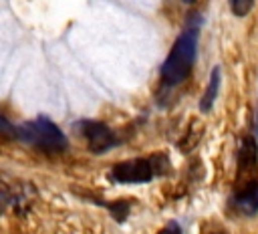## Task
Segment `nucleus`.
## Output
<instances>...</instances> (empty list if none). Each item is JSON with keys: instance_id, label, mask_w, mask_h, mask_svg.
Listing matches in <instances>:
<instances>
[{"instance_id": "nucleus-4", "label": "nucleus", "mask_w": 258, "mask_h": 234, "mask_svg": "<svg viewBox=\"0 0 258 234\" xmlns=\"http://www.w3.org/2000/svg\"><path fill=\"white\" fill-rule=\"evenodd\" d=\"M79 135H83V139L87 141V147L93 153H103L107 149H111L113 145L119 143L117 133L107 127L103 121H95V119H81L73 125Z\"/></svg>"}, {"instance_id": "nucleus-6", "label": "nucleus", "mask_w": 258, "mask_h": 234, "mask_svg": "<svg viewBox=\"0 0 258 234\" xmlns=\"http://www.w3.org/2000/svg\"><path fill=\"white\" fill-rule=\"evenodd\" d=\"M220 81H222V71H220V67H214L210 83L206 87V93H204V97L200 101V109L202 111H210V107L214 105V101L218 97V91H220Z\"/></svg>"}, {"instance_id": "nucleus-7", "label": "nucleus", "mask_w": 258, "mask_h": 234, "mask_svg": "<svg viewBox=\"0 0 258 234\" xmlns=\"http://www.w3.org/2000/svg\"><path fill=\"white\" fill-rule=\"evenodd\" d=\"M254 6V0H230V8L236 16H246Z\"/></svg>"}, {"instance_id": "nucleus-9", "label": "nucleus", "mask_w": 258, "mask_h": 234, "mask_svg": "<svg viewBox=\"0 0 258 234\" xmlns=\"http://www.w3.org/2000/svg\"><path fill=\"white\" fill-rule=\"evenodd\" d=\"M183 2H185V4H194L196 0H183Z\"/></svg>"}, {"instance_id": "nucleus-10", "label": "nucleus", "mask_w": 258, "mask_h": 234, "mask_svg": "<svg viewBox=\"0 0 258 234\" xmlns=\"http://www.w3.org/2000/svg\"><path fill=\"white\" fill-rule=\"evenodd\" d=\"M212 234H224V232H212Z\"/></svg>"}, {"instance_id": "nucleus-2", "label": "nucleus", "mask_w": 258, "mask_h": 234, "mask_svg": "<svg viewBox=\"0 0 258 234\" xmlns=\"http://www.w3.org/2000/svg\"><path fill=\"white\" fill-rule=\"evenodd\" d=\"M2 127H4V131L10 129L16 139H22V141H26V143H30V145H34V147H38L42 151L56 153V151H64L67 145H69L64 133L44 115H40V117H36L32 121L20 123V125H12V127L2 117Z\"/></svg>"}, {"instance_id": "nucleus-5", "label": "nucleus", "mask_w": 258, "mask_h": 234, "mask_svg": "<svg viewBox=\"0 0 258 234\" xmlns=\"http://www.w3.org/2000/svg\"><path fill=\"white\" fill-rule=\"evenodd\" d=\"M230 206L242 216H254L258 212V182L232 190Z\"/></svg>"}, {"instance_id": "nucleus-8", "label": "nucleus", "mask_w": 258, "mask_h": 234, "mask_svg": "<svg viewBox=\"0 0 258 234\" xmlns=\"http://www.w3.org/2000/svg\"><path fill=\"white\" fill-rule=\"evenodd\" d=\"M159 234H183V232H181V226H179L177 222H173V220H171V222H167V224L161 228V232H159Z\"/></svg>"}, {"instance_id": "nucleus-3", "label": "nucleus", "mask_w": 258, "mask_h": 234, "mask_svg": "<svg viewBox=\"0 0 258 234\" xmlns=\"http://www.w3.org/2000/svg\"><path fill=\"white\" fill-rule=\"evenodd\" d=\"M163 165H167L165 155H147V157H135L127 161L115 163L109 171L107 178L115 184H145L151 182L157 173L163 171Z\"/></svg>"}, {"instance_id": "nucleus-1", "label": "nucleus", "mask_w": 258, "mask_h": 234, "mask_svg": "<svg viewBox=\"0 0 258 234\" xmlns=\"http://www.w3.org/2000/svg\"><path fill=\"white\" fill-rule=\"evenodd\" d=\"M196 50H198V28L194 24H189L177 36L167 58L161 65L159 79H161L163 87H175L189 77L191 67L196 63Z\"/></svg>"}]
</instances>
